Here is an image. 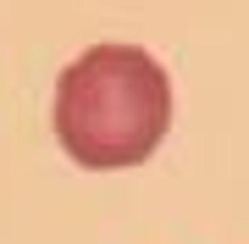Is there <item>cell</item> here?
Masks as SVG:
<instances>
[{
	"instance_id": "obj_1",
	"label": "cell",
	"mask_w": 249,
	"mask_h": 244,
	"mask_svg": "<svg viewBox=\"0 0 249 244\" xmlns=\"http://www.w3.org/2000/svg\"><path fill=\"white\" fill-rule=\"evenodd\" d=\"M166 128H172L166 67L139 45H94L55 83V139L89 172H122L150 161Z\"/></svg>"
}]
</instances>
